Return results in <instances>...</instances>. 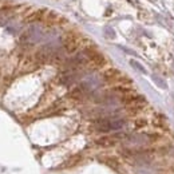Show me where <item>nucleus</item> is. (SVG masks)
<instances>
[{"mask_svg": "<svg viewBox=\"0 0 174 174\" xmlns=\"http://www.w3.org/2000/svg\"><path fill=\"white\" fill-rule=\"evenodd\" d=\"M63 47H64L66 52H70V54H72V52H75V51L78 50L79 40L75 36L67 35V36L64 37V40H63Z\"/></svg>", "mask_w": 174, "mask_h": 174, "instance_id": "nucleus-1", "label": "nucleus"}, {"mask_svg": "<svg viewBox=\"0 0 174 174\" xmlns=\"http://www.w3.org/2000/svg\"><path fill=\"white\" fill-rule=\"evenodd\" d=\"M118 76H119V71L115 70V68H110V70L103 72V78L106 80H115Z\"/></svg>", "mask_w": 174, "mask_h": 174, "instance_id": "nucleus-2", "label": "nucleus"}, {"mask_svg": "<svg viewBox=\"0 0 174 174\" xmlns=\"http://www.w3.org/2000/svg\"><path fill=\"white\" fill-rule=\"evenodd\" d=\"M43 13H46V11L44 9H40V11H36V12L31 13V16H28L25 20L27 21H36V20H40V19H43Z\"/></svg>", "mask_w": 174, "mask_h": 174, "instance_id": "nucleus-3", "label": "nucleus"}, {"mask_svg": "<svg viewBox=\"0 0 174 174\" xmlns=\"http://www.w3.org/2000/svg\"><path fill=\"white\" fill-rule=\"evenodd\" d=\"M130 64H131L134 68H137V70L139 71L141 74H146V70L143 68V66H142V64H139L137 60H130Z\"/></svg>", "mask_w": 174, "mask_h": 174, "instance_id": "nucleus-4", "label": "nucleus"}, {"mask_svg": "<svg viewBox=\"0 0 174 174\" xmlns=\"http://www.w3.org/2000/svg\"><path fill=\"white\" fill-rule=\"evenodd\" d=\"M104 35H106V37H108V39H112V37H115V31L111 28V27H104Z\"/></svg>", "mask_w": 174, "mask_h": 174, "instance_id": "nucleus-5", "label": "nucleus"}, {"mask_svg": "<svg viewBox=\"0 0 174 174\" xmlns=\"http://www.w3.org/2000/svg\"><path fill=\"white\" fill-rule=\"evenodd\" d=\"M134 124H135L137 128H141V127H143V126H146V120L145 119H137Z\"/></svg>", "mask_w": 174, "mask_h": 174, "instance_id": "nucleus-6", "label": "nucleus"}, {"mask_svg": "<svg viewBox=\"0 0 174 174\" xmlns=\"http://www.w3.org/2000/svg\"><path fill=\"white\" fill-rule=\"evenodd\" d=\"M154 80H155V83H158V84H159V86H161L162 87V88H165V83H163V82H162V80H161V79H159V78H157V76H154Z\"/></svg>", "mask_w": 174, "mask_h": 174, "instance_id": "nucleus-7", "label": "nucleus"}]
</instances>
